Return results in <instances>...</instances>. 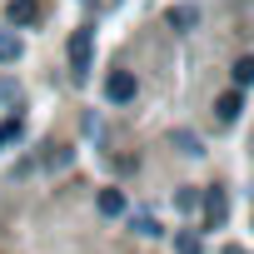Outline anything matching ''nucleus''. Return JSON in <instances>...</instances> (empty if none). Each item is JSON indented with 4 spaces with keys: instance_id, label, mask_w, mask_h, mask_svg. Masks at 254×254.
I'll use <instances>...</instances> for the list:
<instances>
[{
    "instance_id": "1",
    "label": "nucleus",
    "mask_w": 254,
    "mask_h": 254,
    "mask_svg": "<svg viewBox=\"0 0 254 254\" xmlns=\"http://www.w3.org/2000/svg\"><path fill=\"white\" fill-rule=\"evenodd\" d=\"M105 95H110L115 105H125V100H135V75H110Z\"/></svg>"
},
{
    "instance_id": "2",
    "label": "nucleus",
    "mask_w": 254,
    "mask_h": 254,
    "mask_svg": "<svg viewBox=\"0 0 254 254\" xmlns=\"http://www.w3.org/2000/svg\"><path fill=\"white\" fill-rule=\"evenodd\" d=\"M204 219H209V229L224 224V190H204Z\"/></svg>"
},
{
    "instance_id": "3",
    "label": "nucleus",
    "mask_w": 254,
    "mask_h": 254,
    "mask_svg": "<svg viewBox=\"0 0 254 254\" xmlns=\"http://www.w3.org/2000/svg\"><path fill=\"white\" fill-rule=\"evenodd\" d=\"M100 214H125V194L120 190H100Z\"/></svg>"
},
{
    "instance_id": "4",
    "label": "nucleus",
    "mask_w": 254,
    "mask_h": 254,
    "mask_svg": "<svg viewBox=\"0 0 254 254\" xmlns=\"http://www.w3.org/2000/svg\"><path fill=\"white\" fill-rule=\"evenodd\" d=\"M239 110H244V100H239V95H219V105H214V115H219V120H234Z\"/></svg>"
},
{
    "instance_id": "5",
    "label": "nucleus",
    "mask_w": 254,
    "mask_h": 254,
    "mask_svg": "<svg viewBox=\"0 0 254 254\" xmlns=\"http://www.w3.org/2000/svg\"><path fill=\"white\" fill-rule=\"evenodd\" d=\"M10 60H20V40L0 30V65H10Z\"/></svg>"
},
{
    "instance_id": "6",
    "label": "nucleus",
    "mask_w": 254,
    "mask_h": 254,
    "mask_svg": "<svg viewBox=\"0 0 254 254\" xmlns=\"http://www.w3.org/2000/svg\"><path fill=\"white\" fill-rule=\"evenodd\" d=\"M10 20L15 25H30L35 20V5H30V0H10Z\"/></svg>"
},
{
    "instance_id": "7",
    "label": "nucleus",
    "mask_w": 254,
    "mask_h": 254,
    "mask_svg": "<svg viewBox=\"0 0 254 254\" xmlns=\"http://www.w3.org/2000/svg\"><path fill=\"white\" fill-rule=\"evenodd\" d=\"M175 249H180V254H204L199 234H180V239H175Z\"/></svg>"
},
{
    "instance_id": "8",
    "label": "nucleus",
    "mask_w": 254,
    "mask_h": 254,
    "mask_svg": "<svg viewBox=\"0 0 254 254\" xmlns=\"http://www.w3.org/2000/svg\"><path fill=\"white\" fill-rule=\"evenodd\" d=\"M170 25H180V30L194 25V10H190V5H175V10H170Z\"/></svg>"
},
{
    "instance_id": "9",
    "label": "nucleus",
    "mask_w": 254,
    "mask_h": 254,
    "mask_svg": "<svg viewBox=\"0 0 254 254\" xmlns=\"http://www.w3.org/2000/svg\"><path fill=\"white\" fill-rule=\"evenodd\" d=\"M249 80H254V60H249V55H244V60H239V65H234V85H249Z\"/></svg>"
},
{
    "instance_id": "10",
    "label": "nucleus",
    "mask_w": 254,
    "mask_h": 254,
    "mask_svg": "<svg viewBox=\"0 0 254 254\" xmlns=\"http://www.w3.org/2000/svg\"><path fill=\"white\" fill-rule=\"evenodd\" d=\"M15 135H20V125H15V120H10V125H0V145H10Z\"/></svg>"
},
{
    "instance_id": "11",
    "label": "nucleus",
    "mask_w": 254,
    "mask_h": 254,
    "mask_svg": "<svg viewBox=\"0 0 254 254\" xmlns=\"http://www.w3.org/2000/svg\"><path fill=\"white\" fill-rule=\"evenodd\" d=\"M224 254H244V249H234V244H229V249H224Z\"/></svg>"
}]
</instances>
